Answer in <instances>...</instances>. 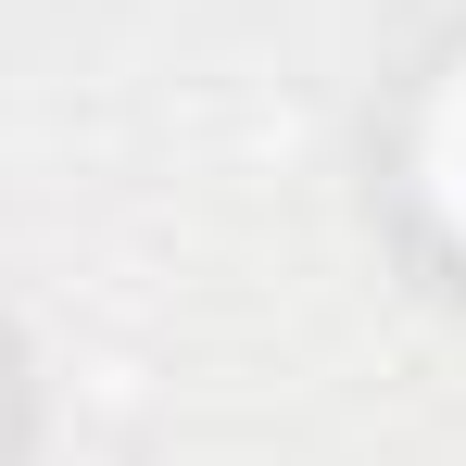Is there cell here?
<instances>
[{
  "label": "cell",
  "instance_id": "obj_1",
  "mask_svg": "<svg viewBox=\"0 0 466 466\" xmlns=\"http://www.w3.org/2000/svg\"><path fill=\"white\" fill-rule=\"evenodd\" d=\"M416 177H429V215L466 239V64L441 76V101H429V127H416Z\"/></svg>",
  "mask_w": 466,
  "mask_h": 466
}]
</instances>
